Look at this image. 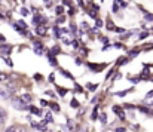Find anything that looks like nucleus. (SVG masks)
<instances>
[{"label": "nucleus", "instance_id": "32", "mask_svg": "<svg viewBox=\"0 0 153 132\" xmlns=\"http://www.w3.org/2000/svg\"><path fill=\"white\" fill-rule=\"evenodd\" d=\"M34 79H36V80H42V76H40V74H36Z\"/></svg>", "mask_w": 153, "mask_h": 132}, {"label": "nucleus", "instance_id": "28", "mask_svg": "<svg viewBox=\"0 0 153 132\" xmlns=\"http://www.w3.org/2000/svg\"><path fill=\"white\" fill-rule=\"evenodd\" d=\"M82 28H83V30H88L89 27H88V24H86V22H82Z\"/></svg>", "mask_w": 153, "mask_h": 132}, {"label": "nucleus", "instance_id": "2", "mask_svg": "<svg viewBox=\"0 0 153 132\" xmlns=\"http://www.w3.org/2000/svg\"><path fill=\"white\" fill-rule=\"evenodd\" d=\"M10 95H12V89L0 88V96H1L3 99H9V98H10Z\"/></svg>", "mask_w": 153, "mask_h": 132}, {"label": "nucleus", "instance_id": "16", "mask_svg": "<svg viewBox=\"0 0 153 132\" xmlns=\"http://www.w3.org/2000/svg\"><path fill=\"white\" fill-rule=\"evenodd\" d=\"M58 93H59V95H65V93H67V90H65V89H62V88H58Z\"/></svg>", "mask_w": 153, "mask_h": 132}, {"label": "nucleus", "instance_id": "23", "mask_svg": "<svg viewBox=\"0 0 153 132\" xmlns=\"http://www.w3.org/2000/svg\"><path fill=\"white\" fill-rule=\"evenodd\" d=\"M88 88L91 89V90H95V89L98 88V86H97V85H91V83H89V85H88Z\"/></svg>", "mask_w": 153, "mask_h": 132}, {"label": "nucleus", "instance_id": "11", "mask_svg": "<svg viewBox=\"0 0 153 132\" xmlns=\"http://www.w3.org/2000/svg\"><path fill=\"white\" fill-rule=\"evenodd\" d=\"M13 28H15L16 31H19L21 34H27V33H25V31H24L22 28H19V25H18V24H13Z\"/></svg>", "mask_w": 153, "mask_h": 132}, {"label": "nucleus", "instance_id": "17", "mask_svg": "<svg viewBox=\"0 0 153 132\" xmlns=\"http://www.w3.org/2000/svg\"><path fill=\"white\" fill-rule=\"evenodd\" d=\"M64 21H65V16H64V15L58 18V24H64Z\"/></svg>", "mask_w": 153, "mask_h": 132}, {"label": "nucleus", "instance_id": "35", "mask_svg": "<svg viewBox=\"0 0 153 132\" xmlns=\"http://www.w3.org/2000/svg\"><path fill=\"white\" fill-rule=\"evenodd\" d=\"M116 31H117V33H123L125 30H123V28H116Z\"/></svg>", "mask_w": 153, "mask_h": 132}, {"label": "nucleus", "instance_id": "4", "mask_svg": "<svg viewBox=\"0 0 153 132\" xmlns=\"http://www.w3.org/2000/svg\"><path fill=\"white\" fill-rule=\"evenodd\" d=\"M33 21H34V24H45L46 22V18H43L42 15H34Z\"/></svg>", "mask_w": 153, "mask_h": 132}, {"label": "nucleus", "instance_id": "12", "mask_svg": "<svg viewBox=\"0 0 153 132\" xmlns=\"http://www.w3.org/2000/svg\"><path fill=\"white\" fill-rule=\"evenodd\" d=\"M21 13H22L24 16H28V15H30V12H28L27 7H22V9H21Z\"/></svg>", "mask_w": 153, "mask_h": 132}, {"label": "nucleus", "instance_id": "3", "mask_svg": "<svg viewBox=\"0 0 153 132\" xmlns=\"http://www.w3.org/2000/svg\"><path fill=\"white\" fill-rule=\"evenodd\" d=\"M34 53H37V55H42L43 53V46L40 42H36L34 43Z\"/></svg>", "mask_w": 153, "mask_h": 132}, {"label": "nucleus", "instance_id": "9", "mask_svg": "<svg viewBox=\"0 0 153 132\" xmlns=\"http://www.w3.org/2000/svg\"><path fill=\"white\" fill-rule=\"evenodd\" d=\"M36 33L40 34V36H43V34H46V30H45V27H40V25H39V27L36 28Z\"/></svg>", "mask_w": 153, "mask_h": 132}, {"label": "nucleus", "instance_id": "5", "mask_svg": "<svg viewBox=\"0 0 153 132\" xmlns=\"http://www.w3.org/2000/svg\"><path fill=\"white\" fill-rule=\"evenodd\" d=\"M0 50L4 52V53H9V52L12 50V46H10V44H1V46H0Z\"/></svg>", "mask_w": 153, "mask_h": 132}, {"label": "nucleus", "instance_id": "20", "mask_svg": "<svg viewBox=\"0 0 153 132\" xmlns=\"http://www.w3.org/2000/svg\"><path fill=\"white\" fill-rule=\"evenodd\" d=\"M46 122H48V123H52V122H53V119H52L51 114H48V116H46Z\"/></svg>", "mask_w": 153, "mask_h": 132}, {"label": "nucleus", "instance_id": "30", "mask_svg": "<svg viewBox=\"0 0 153 132\" xmlns=\"http://www.w3.org/2000/svg\"><path fill=\"white\" fill-rule=\"evenodd\" d=\"M4 40H6V37L0 34V43H3V44H4Z\"/></svg>", "mask_w": 153, "mask_h": 132}, {"label": "nucleus", "instance_id": "14", "mask_svg": "<svg viewBox=\"0 0 153 132\" xmlns=\"http://www.w3.org/2000/svg\"><path fill=\"white\" fill-rule=\"evenodd\" d=\"M128 92H129V90H122V92H117L116 95H117V96H125V95H126Z\"/></svg>", "mask_w": 153, "mask_h": 132}, {"label": "nucleus", "instance_id": "31", "mask_svg": "<svg viewBox=\"0 0 153 132\" xmlns=\"http://www.w3.org/2000/svg\"><path fill=\"white\" fill-rule=\"evenodd\" d=\"M61 12H62V7L58 6V7H56V13H61Z\"/></svg>", "mask_w": 153, "mask_h": 132}, {"label": "nucleus", "instance_id": "21", "mask_svg": "<svg viewBox=\"0 0 153 132\" xmlns=\"http://www.w3.org/2000/svg\"><path fill=\"white\" fill-rule=\"evenodd\" d=\"M70 28H71L70 31H71V33L74 34V33H76V25H74V24H71V25H70Z\"/></svg>", "mask_w": 153, "mask_h": 132}, {"label": "nucleus", "instance_id": "18", "mask_svg": "<svg viewBox=\"0 0 153 132\" xmlns=\"http://www.w3.org/2000/svg\"><path fill=\"white\" fill-rule=\"evenodd\" d=\"M16 24H18V25H21V27H22V28H27V24H25V22H24V21H18V22H16Z\"/></svg>", "mask_w": 153, "mask_h": 132}, {"label": "nucleus", "instance_id": "27", "mask_svg": "<svg viewBox=\"0 0 153 132\" xmlns=\"http://www.w3.org/2000/svg\"><path fill=\"white\" fill-rule=\"evenodd\" d=\"M95 24H97V27H101V25H102V21H101V19H97V21H95Z\"/></svg>", "mask_w": 153, "mask_h": 132}, {"label": "nucleus", "instance_id": "29", "mask_svg": "<svg viewBox=\"0 0 153 132\" xmlns=\"http://www.w3.org/2000/svg\"><path fill=\"white\" fill-rule=\"evenodd\" d=\"M6 64H7L9 67H12V65H13V64H12V61H10L9 58H6Z\"/></svg>", "mask_w": 153, "mask_h": 132}, {"label": "nucleus", "instance_id": "22", "mask_svg": "<svg viewBox=\"0 0 153 132\" xmlns=\"http://www.w3.org/2000/svg\"><path fill=\"white\" fill-rule=\"evenodd\" d=\"M137 55H138L137 50H131V52H129V56H137Z\"/></svg>", "mask_w": 153, "mask_h": 132}, {"label": "nucleus", "instance_id": "25", "mask_svg": "<svg viewBox=\"0 0 153 132\" xmlns=\"http://www.w3.org/2000/svg\"><path fill=\"white\" fill-rule=\"evenodd\" d=\"M146 19H149V21H153V15H150V13H146Z\"/></svg>", "mask_w": 153, "mask_h": 132}, {"label": "nucleus", "instance_id": "26", "mask_svg": "<svg viewBox=\"0 0 153 132\" xmlns=\"http://www.w3.org/2000/svg\"><path fill=\"white\" fill-rule=\"evenodd\" d=\"M100 120H101L102 123H105V114H104V113H102L101 116H100Z\"/></svg>", "mask_w": 153, "mask_h": 132}, {"label": "nucleus", "instance_id": "8", "mask_svg": "<svg viewBox=\"0 0 153 132\" xmlns=\"http://www.w3.org/2000/svg\"><path fill=\"white\" fill-rule=\"evenodd\" d=\"M21 99L24 101V104H30V102H31V96H30L28 93H25V95H22V96H21Z\"/></svg>", "mask_w": 153, "mask_h": 132}, {"label": "nucleus", "instance_id": "15", "mask_svg": "<svg viewBox=\"0 0 153 132\" xmlns=\"http://www.w3.org/2000/svg\"><path fill=\"white\" fill-rule=\"evenodd\" d=\"M49 61L52 62V65H56V64H58V62H56V59H55V58H53L52 55H49Z\"/></svg>", "mask_w": 153, "mask_h": 132}, {"label": "nucleus", "instance_id": "33", "mask_svg": "<svg viewBox=\"0 0 153 132\" xmlns=\"http://www.w3.org/2000/svg\"><path fill=\"white\" fill-rule=\"evenodd\" d=\"M48 80H49V82H53V80H55V77H53V74H51V76L48 77Z\"/></svg>", "mask_w": 153, "mask_h": 132}, {"label": "nucleus", "instance_id": "13", "mask_svg": "<svg viewBox=\"0 0 153 132\" xmlns=\"http://www.w3.org/2000/svg\"><path fill=\"white\" fill-rule=\"evenodd\" d=\"M56 53H59V47L58 46H53L52 47V55H56Z\"/></svg>", "mask_w": 153, "mask_h": 132}, {"label": "nucleus", "instance_id": "19", "mask_svg": "<svg viewBox=\"0 0 153 132\" xmlns=\"http://www.w3.org/2000/svg\"><path fill=\"white\" fill-rule=\"evenodd\" d=\"M70 105H71V107H79V102H77L76 99H73V101L70 102Z\"/></svg>", "mask_w": 153, "mask_h": 132}, {"label": "nucleus", "instance_id": "7", "mask_svg": "<svg viewBox=\"0 0 153 132\" xmlns=\"http://www.w3.org/2000/svg\"><path fill=\"white\" fill-rule=\"evenodd\" d=\"M6 132H22V128L21 126H10L6 129Z\"/></svg>", "mask_w": 153, "mask_h": 132}, {"label": "nucleus", "instance_id": "6", "mask_svg": "<svg viewBox=\"0 0 153 132\" xmlns=\"http://www.w3.org/2000/svg\"><path fill=\"white\" fill-rule=\"evenodd\" d=\"M30 111H31L33 114H36V116H40V114H42V110H39V108H36L34 105H30Z\"/></svg>", "mask_w": 153, "mask_h": 132}, {"label": "nucleus", "instance_id": "1", "mask_svg": "<svg viewBox=\"0 0 153 132\" xmlns=\"http://www.w3.org/2000/svg\"><path fill=\"white\" fill-rule=\"evenodd\" d=\"M12 105H13L15 108H18V110H27V104H24V101H22L21 98L12 99Z\"/></svg>", "mask_w": 153, "mask_h": 132}, {"label": "nucleus", "instance_id": "34", "mask_svg": "<svg viewBox=\"0 0 153 132\" xmlns=\"http://www.w3.org/2000/svg\"><path fill=\"white\" fill-rule=\"evenodd\" d=\"M116 132H125V128H117Z\"/></svg>", "mask_w": 153, "mask_h": 132}, {"label": "nucleus", "instance_id": "24", "mask_svg": "<svg viewBox=\"0 0 153 132\" xmlns=\"http://www.w3.org/2000/svg\"><path fill=\"white\" fill-rule=\"evenodd\" d=\"M51 107H52V110H55V111H58V110H59V107H58L56 104H51Z\"/></svg>", "mask_w": 153, "mask_h": 132}, {"label": "nucleus", "instance_id": "10", "mask_svg": "<svg viewBox=\"0 0 153 132\" xmlns=\"http://www.w3.org/2000/svg\"><path fill=\"white\" fill-rule=\"evenodd\" d=\"M6 117H7V113H6V110L0 107V120H4Z\"/></svg>", "mask_w": 153, "mask_h": 132}]
</instances>
